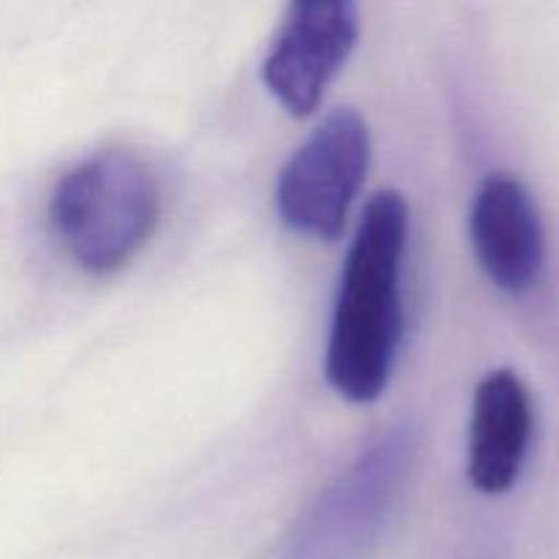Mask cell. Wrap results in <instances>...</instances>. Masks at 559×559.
<instances>
[{
	"instance_id": "6da1fadb",
	"label": "cell",
	"mask_w": 559,
	"mask_h": 559,
	"mask_svg": "<svg viewBox=\"0 0 559 559\" xmlns=\"http://www.w3.org/2000/svg\"><path fill=\"white\" fill-rule=\"evenodd\" d=\"M407 235L409 207L402 191H377L344 262L325 353L328 382L353 404L377 402L396 366L404 333Z\"/></svg>"
},
{
	"instance_id": "7a4b0ae2",
	"label": "cell",
	"mask_w": 559,
	"mask_h": 559,
	"mask_svg": "<svg viewBox=\"0 0 559 559\" xmlns=\"http://www.w3.org/2000/svg\"><path fill=\"white\" fill-rule=\"evenodd\" d=\"M162 218L153 169L129 151H102L74 164L49 197V227L69 260L93 276L129 265Z\"/></svg>"
},
{
	"instance_id": "3957f363",
	"label": "cell",
	"mask_w": 559,
	"mask_h": 559,
	"mask_svg": "<svg viewBox=\"0 0 559 559\" xmlns=\"http://www.w3.org/2000/svg\"><path fill=\"white\" fill-rule=\"evenodd\" d=\"M371 164V134L353 107L328 115L276 180V211L289 229L336 240Z\"/></svg>"
},
{
	"instance_id": "277c9868",
	"label": "cell",
	"mask_w": 559,
	"mask_h": 559,
	"mask_svg": "<svg viewBox=\"0 0 559 559\" xmlns=\"http://www.w3.org/2000/svg\"><path fill=\"white\" fill-rule=\"evenodd\" d=\"M407 435H391L371 448L344 478L336 480L314 511L298 524L278 559H366L407 478Z\"/></svg>"
},
{
	"instance_id": "5b68a950",
	"label": "cell",
	"mask_w": 559,
	"mask_h": 559,
	"mask_svg": "<svg viewBox=\"0 0 559 559\" xmlns=\"http://www.w3.org/2000/svg\"><path fill=\"white\" fill-rule=\"evenodd\" d=\"M358 33L360 11L349 0L293 3L262 66L265 87L293 118H306L349 60Z\"/></svg>"
},
{
	"instance_id": "8992f818",
	"label": "cell",
	"mask_w": 559,
	"mask_h": 559,
	"mask_svg": "<svg viewBox=\"0 0 559 559\" xmlns=\"http://www.w3.org/2000/svg\"><path fill=\"white\" fill-rule=\"evenodd\" d=\"M469 240L486 276L508 295L538 284L546 265V229L533 194L519 178H484L469 207Z\"/></svg>"
},
{
	"instance_id": "52a82bcc",
	"label": "cell",
	"mask_w": 559,
	"mask_h": 559,
	"mask_svg": "<svg viewBox=\"0 0 559 559\" xmlns=\"http://www.w3.org/2000/svg\"><path fill=\"white\" fill-rule=\"evenodd\" d=\"M533 440V399L516 371L497 369L478 382L467 440V478L475 491L500 497L516 486Z\"/></svg>"
}]
</instances>
